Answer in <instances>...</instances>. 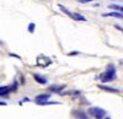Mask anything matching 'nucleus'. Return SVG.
I'll use <instances>...</instances> for the list:
<instances>
[{
  "label": "nucleus",
  "mask_w": 123,
  "mask_h": 119,
  "mask_svg": "<svg viewBox=\"0 0 123 119\" xmlns=\"http://www.w3.org/2000/svg\"><path fill=\"white\" fill-rule=\"evenodd\" d=\"M117 79V74H116V66L113 64H110L107 66V70L105 73H102L98 76V80H101V82L104 84H108L111 81H115Z\"/></svg>",
  "instance_id": "obj_1"
},
{
  "label": "nucleus",
  "mask_w": 123,
  "mask_h": 119,
  "mask_svg": "<svg viewBox=\"0 0 123 119\" xmlns=\"http://www.w3.org/2000/svg\"><path fill=\"white\" fill-rule=\"evenodd\" d=\"M89 114L91 117L96 118V119H102L106 115V111L102 109V108H98V107H90L89 108Z\"/></svg>",
  "instance_id": "obj_2"
},
{
  "label": "nucleus",
  "mask_w": 123,
  "mask_h": 119,
  "mask_svg": "<svg viewBox=\"0 0 123 119\" xmlns=\"http://www.w3.org/2000/svg\"><path fill=\"white\" fill-rule=\"evenodd\" d=\"M49 98H50V95H49V93H42V95H38V96L35 98V102H36L37 104H41L42 102L48 101Z\"/></svg>",
  "instance_id": "obj_3"
},
{
  "label": "nucleus",
  "mask_w": 123,
  "mask_h": 119,
  "mask_svg": "<svg viewBox=\"0 0 123 119\" xmlns=\"http://www.w3.org/2000/svg\"><path fill=\"white\" fill-rule=\"evenodd\" d=\"M71 114H73L75 118H78V119H89L87 114L84 111H81V109H74L73 112H71Z\"/></svg>",
  "instance_id": "obj_4"
},
{
  "label": "nucleus",
  "mask_w": 123,
  "mask_h": 119,
  "mask_svg": "<svg viewBox=\"0 0 123 119\" xmlns=\"http://www.w3.org/2000/svg\"><path fill=\"white\" fill-rule=\"evenodd\" d=\"M65 88V85L63 86H57V85H52V86H49L48 87V90L50 92H53V93H62V91H63Z\"/></svg>",
  "instance_id": "obj_5"
},
{
  "label": "nucleus",
  "mask_w": 123,
  "mask_h": 119,
  "mask_svg": "<svg viewBox=\"0 0 123 119\" xmlns=\"http://www.w3.org/2000/svg\"><path fill=\"white\" fill-rule=\"evenodd\" d=\"M104 16L105 17H116V18H121V20H123V14L122 12H119V11H111V12H106V14H104Z\"/></svg>",
  "instance_id": "obj_6"
},
{
  "label": "nucleus",
  "mask_w": 123,
  "mask_h": 119,
  "mask_svg": "<svg viewBox=\"0 0 123 119\" xmlns=\"http://www.w3.org/2000/svg\"><path fill=\"white\" fill-rule=\"evenodd\" d=\"M33 77H35V81L38 82V84H42V85H47L48 84L47 79L43 77V76H41V75H38V74H33Z\"/></svg>",
  "instance_id": "obj_7"
},
{
  "label": "nucleus",
  "mask_w": 123,
  "mask_h": 119,
  "mask_svg": "<svg viewBox=\"0 0 123 119\" xmlns=\"http://www.w3.org/2000/svg\"><path fill=\"white\" fill-rule=\"evenodd\" d=\"M98 88H100V90H104V91H107V92H112V93H117V92H119V90H117V88H115V87H110V86H105V85H100Z\"/></svg>",
  "instance_id": "obj_8"
},
{
  "label": "nucleus",
  "mask_w": 123,
  "mask_h": 119,
  "mask_svg": "<svg viewBox=\"0 0 123 119\" xmlns=\"http://www.w3.org/2000/svg\"><path fill=\"white\" fill-rule=\"evenodd\" d=\"M58 7L62 10V12H64L65 15H68L69 17H71L74 20V12H71V11H69V9H67L64 5H62V4H58Z\"/></svg>",
  "instance_id": "obj_9"
},
{
  "label": "nucleus",
  "mask_w": 123,
  "mask_h": 119,
  "mask_svg": "<svg viewBox=\"0 0 123 119\" xmlns=\"http://www.w3.org/2000/svg\"><path fill=\"white\" fill-rule=\"evenodd\" d=\"M108 9H111V10H115V11H119V12H122V14H123V6H122V5L111 4V5H108Z\"/></svg>",
  "instance_id": "obj_10"
},
{
  "label": "nucleus",
  "mask_w": 123,
  "mask_h": 119,
  "mask_svg": "<svg viewBox=\"0 0 123 119\" xmlns=\"http://www.w3.org/2000/svg\"><path fill=\"white\" fill-rule=\"evenodd\" d=\"M74 20L75 21H86V17L85 16H83L81 14H79V12H74Z\"/></svg>",
  "instance_id": "obj_11"
},
{
  "label": "nucleus",
  "mask_w": 123,
  "mask_h": 119,
  "mask_svg": "<svg viewBox=\"0 0 123 119\" xmlns=\"http://www.w3.org/2000/svg\"><path fill=\"white\" fill-rule=\"evenodd\" d=\"M35 28H36V25H35L33 22H30L28 26H27V31H28L30 33H33V32H35Z\"/></svg>",
  "instance_id": "obj_12"
},
{
  "label": "nucleus",
  "mask_w": 123,
  "mask_h": 119,
  "mask_svg": "<svg viewBox=\"0 0 123 119\" xmlns=\"http://www.w3.org/2000/svg\"><path fill=\"white\" fill-rule=\"evenodd\" d=\"M49 104H59V102H54V101H46V102H42L39 106H49Z\"/></svg>",
  "instance_id": "obj_13"
},
{
  "label": "nucleus",
  "mask_w": 123,
  "mask_h": 119,
  "mask_svg": "<svg viewBox=\"0 0 123 119\" xmlns=\"http://www.w3.org/2000/svg\"><path fill=\"white\" fill-rule=\"evenodd\" d=\"M92 1H95V0H78V3H80V4H87V3H92Z\"/></svg>",
  "instance_id": "obj_14"
},
{
  "label": "nucleus",
  "mask_w": 123,
  "mask_h": 119,
  "mask_svg": "<svg viewBox=\"0 0 123 119\" xmlns=\"http://www.w3.org/2000/svg\"><path fill=\"white\" fill-rule=\"evenodd\" d=\"M78 54H79V52H70L68 55H70V57H71V55H78Z\"/></svg>",
  "instance_id": "obj_15"
},
{
  "label": "nucleus",
  "mask_w": 123,
  "mask_h": 119,
  "mask_svg": "<svg viewBox=\"0 0 123 119\" xmlns=\"http://www.w3.org/2000/svg\"><path fill=\"white\" fill-rule=\"evenodd\" d=\"M115 27H116V28H117V29H119V31H121V32H122V33H123V27H121V26H118V25H116V26H115Z\"/></svg>",
  "instance_id": "obj_16"
},
{
  "label": "nucleus",
  "mask_w": 123,
  "mask_h": 119,
  "mask_svg": "<svg viewBox=\"0 0 123 119\" xmlns=\"http://www.w3.org/2000/svg\"><path fill=\"white\" fill-rule=\"evenodd\" d=\"M9 55H10V57H15V58H17V59H20V57H18V55H16V54H12V53H10Z\"/></svg>",
  "instance_id": "obj_17"
},
{
  "label": "nucleus",
  "mask_w": 123,
  "mask_h": 119,
  "mask_svg": "<svg viewBox=\"0 0 123 119\" xmlns=\"http://www.w3.org/2000/svg\"><path fill=\"white\" fill-rule=\"evenodd\" d=\"M0 106H6V102H1V101H0Z\"/></svg>",
  "instance_id": "obj_18"
},
{
  "label": "nucleus",
  "mask_w": 123,
  "mask_h": 119,
  "mask_svg": "<svg viewBox=\"0 0 123 119\" xmlns=\"http://www.w3.org/2000/svg\"><path fill=\"white\" fill-rule=\"evenodd\" d=\"M106 119H111V118H106Z\"/></svg>",
  "instance_id": "obj_19"
}]
</instances>
